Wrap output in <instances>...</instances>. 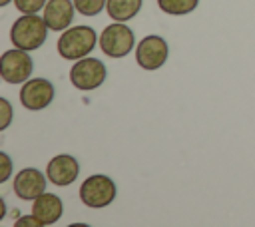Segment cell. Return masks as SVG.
Masks as SVG:
<instances>
[{
  "label": "cell",
  "instance_id": "9",
  "mask_svg": "<svg viewBox=\"0 0 255 227\" xmlns=\"http://www.w3.org/2000/svg\"><path fill=\"white\" fill-rule=\"evenodd\" d=\"M46 177L40 169H34V167H24L16 173L14 177V193L16 197L24 199V201H34L38 195H42L46 191Z\"/></svg>",
  "mask_w": 255,
  "mask_h": 227
},
{
  "label": "cell",
  "instance_id": "16",
  "mask_svg": "<svg viewBox=\"0 0 255 227\" xmlns=\"http://www.w3.org/2000/svg\"><path fill=\"white\" fill-rule=\"evenodd\" d=\"M14 4L22 14H36L38 10H44L46 0H14Z\"/></svg>",
  "mask_w": 255,
  "mask_h": 227
},
{
  "label": "cell",
  "instance_id": "10",
  "mask_svg": "<svg viewBox=\"0 0 255 227\" xmlns=\"http://www.w3.org/2000/svg\"><path fill=\"white\" fill-rule=\"evenodd\" d=\"M78 173H80V163L70 153H60V155L52 157L48 161V167H46L48 181L58 185V187H66V185L74 183Z\"/></svg>",
  "mask_w": 255,
  "mask_h": 227
},
{
  "label": "cell",
  "instance_id": "17",
  "mask_svg": "<svg viewBox=\"0 0 255 227\" xmlns=\"http://www.w3.org/2000/svg\"><path fill=\"white\" fill-rule=\"evenodd\" d=\"M0 108H2V123H0V129H6L12 121V108H10V102L6 98H0Z\"/></svg>",
  "mask_w": 255,
  "mask_h": 227
},
{
  "label": "cell",
  "instance_id": "14",
  "mask_svg": "<svg viewBox=\"0 0 255 227\" xmlns=\"http://www.w3.org/2000/svg\"><path fill=\"white\" fill-rule=\"evenodd\" d=\"M197 4H199V0H157L159 10H163L165 14H171V16L189 14L197 8Z\"/></svg>",
  "mask_w": 255,
  "mask_h": 227
},
{
  "label": "cell",
  "instance_id": "12",
  "mask_svg": "<svg viewBox=\"0 0 255 227\" xmlns=\"http://www.w3.org/2000/svg\"><path fill=\"white\" fill-rule=\"evenodd\" d=\"M64 213V203L56 193L44 191L32 203V215L40 221V225H54Z\"/></svg>",
  "mask_w": 255,
  "mask_h": 227
},
{
  "label": "cell",
  "instance_id": "1",
  "mask_svg": "<svg viewBox=\"0 0 255 227\" xmlns=\"http://www.w3.org/2000/svg\"><path fill=\"white\" fill-rule=\"evenodd\" d=\"M46 34H48V24L44 16L40 18L38 14H24L12 24L10 40L14 48H22L28 52V50H38L46 42Z\"/></svg>",
  "mask_w": 255,
  "mask_h": 227
},
{
  "label": "cell",
  "instance_id": "20",
  "mask_svg": "<svg viewBox=\"0 0 255 227\" xmlns=\"http://www.w3.org/2000/svg\"><path fill=\"white\" fill-rule=\"evenodd\" d=\"M12 0H0V6H6V4H10Z\"/></svg>",
  "mask_w": 255,
  "mask_h": 227
},
{
  "label": "cell",
  "instance_id": "11",
  "mask_svg": "<svg viewBox=\"0 0 255 227\" xmlns=\"http://www.w3.org/2000/svg\"><path fill=\"white\" fill-rule=\"evenodd\" d=\"M74 10H76V4L70 0H48L44 6V20L50 30L62 32L72 24Z\"/></svg>",
  "mask_w": 255,
  "mask_h": 227
},
{
  "label": "cell",
  "instance_id": "3",
  "mask_svg": "<svg viewBox=\"0 0 255 227\" xmlns=\"http://www.w3.org/2000/svg\"><path fill=\"white\" fill-rule=\"evenodd\" d=\"M116 199V183L108 175H90L80 185V201L86 207L100 209Z\"/></svg>",
  "mask_w": 255,
  "mask_h": 227
},
{
  "label": "cell",
  "instance_id": "19",
  "mask_svg": "<svg viewBox=\"0 0 255 227\" xmlns=\"http://www.w3.org/2000/svg\"><path fill=\"white\" fill-rule=\"evenodd\" d=\"M14 225H18V227H42L40 221H38L34 215H24V217H20Z\"/></svg>",
  "mask_w": 255,
  "mask_h": 227
},
{
  "label": "cell",
  "instance_id": "6",
  "mask_svg": "<svg viewBox=\"0 0 255 227\" xmlns=\"http://www.w3.org/2000/svg\"><path fill=\"white\" fill-rule=\"evenodd\" d=\"M34 70L32 58L22 48H14L2 54L0 58V76L8 84H22L28 82L30 74Z\"/></svg>",
  "mask_w": 255,
  "mask_h": 227
},
{
  "label": "cell",
  "instance_id": "15",
  "mask_svg": "<svg viewBox=\"0 0 255 227\" xmlns=\"http://www.w3.org/2000/svg\"><path fill=\"white\" fill-rule=\"evenodd\" d=\"M76 10L84 16H96L108 4V0H74Z\"/></svg>",
  "mask_w": 255,
  "mask_h": 227
},
{
  "label": "cell",
  "instance_id": "7",
  "mask_svg": "<svg viewBox=\"0 0 255 227\" xmlns=\"http://www.w3.org/2000/svg\"><path fill=\"white\" fill-rule=\"evenodd\" d=\"M167 42L161 36H145L135 48V62L143 70H157L167 60Z\"/></svg>",
  "mask_w": 255,
  "mask_h": 227
},
{
  "label": "cell",
  "instance_id": "5",
  "mask_svg": "<svg viewBox=\"0 0 255 227\" xmlns=\"http://www.w3.org/2000/svg\"><path fill=\"white\" fill-rule=\"evenodd\" d=\"M133 32L129 30V26L116 22L112 26H106L104 32L100 34V48L106 56L110 58H124L131 52L133 48Z\"/></svg>",
  "mask_w": 255,
  "mask_h": 227
},
{
  "label": "cell",
  "instance_id": "18",
  "mask_svg": "<svg viewBox=\"0 0 255 227\" xmlns=\"http://www.w3.org/2000/svg\"><path fill=\"white\" fill-rule=\"evenodd\" d=\"M0 161H2V173H0V181H6L8 177H10V173H12V161H10V157H8V153H0Z\"/></svg>",
  "mask_w": 255,
  "mask_h": 227
},
{
  "label": "cell",
  "instance_id": "8",
  "mask_svg": "<svg viewBox=\"0 0 255 227\" xmlns=\"http://www.w3.org/2000/svg\"><path fill=\"white\" fill-rule=\"evenodd\" d=\"M54 100V86L44 78H32L24 82L20 90V102L26 110H44Z\"/></svg>",
  "mask_w": 255,
  "mask_h": 227
},
{
  "label": "cell",
  "instance_id": "2",
  "mask_svg": "<svg viewBox=\"0 0 255 227\" xmlns=\"http://www.w3.org/2000/svg\"><path fill=\"white\" fill-rule=\"evenodd\" d=\"M96 40L98 36L92 26H70L58 40V54L64 60L86 58L96 48Z\"/></svg>",
  "mask_w": 255,
  "mask_h": 227
},
{
  "label": "cell",
  "instance_id": "13",
  "mask_svg": "<svg viewBox=\"0 0 255 227\" xmlns=\"http://www.w3.org/2000/svg\"><path fill=\"white\" fill-rule=\"evenodd\" d=\"M106 10L112 20L126 22V20H131L141 10V0H108Z\"/></svg>",
  "mask_w": 255,
  "mask_h": 227
},
{
  "label": "cell",
  "instance_id": "4",
  "mask_svg": "<svg viewBox=\"0 0 255 227\" xmlns=\"http://www.w3.org/2000/svg\"><path fill=\"white\" fill-rule=\"evenodd\" d=\"M106 66L98 58H80L70 70V80L74 88L82 92H92L106 82Z\"/></svg>",
  "mask_w": 255,
  "mask_h": 227
}]
</instances>
